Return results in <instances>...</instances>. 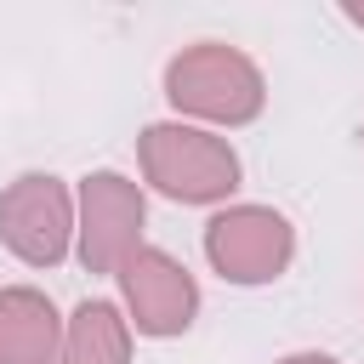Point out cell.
Returning <instances> with one entry per match:
<instances>
[{
    "instance_id": "ba28073f",
    "label": "cell",
    "mask_w": 364,
    "mask_h": 364,
    "mask_svg": "<svg viewBox=\"0 0 364 364\" xmlns=\"http://www.w3.org/2000/svg\"><path fill=\"white\" fill-rule=\"evenodd\" d=\"M131 318L125 307L102 301V296H85L68 324H63V353L57 364H131Z\"/></svg>"
},
{
    "instance_id": "3957f363",
    "label": "cell",
    "mask_w": 364,
    "mask_h": 364,
    "mask_svg": "<svg viewBox=\"0 0 364 364\" xmlns=\"http://www.w3.org/2000/svg\"><path fill=\"white\" fill-rule=\"evenodd\" d=\"M205 262L239 290L273 284L296 262V228L273 205H222L205 222Z\"/></svg>"
},
{
    "instance_id": "30bf717a",
    "label": "cell",
    "mask_w": 364,
    "mask_h": 364,
    "mask_svg": "<svg viewBox=\"0 0 364 364\" xmlns=\"http://www.w3.org/2000/svg\"><path fill=\"white\" fill-rule=\"evenodd\" d=\"M341 17H347L353 28H364V0H341Z\"/></svg>"
},
{
    "instance_id": "9c48e42d",
    "label": "cell",
    "mask_w": 364,
    "mask_h": 364,
    "mask_svg": "<svg viewBox=\"0 0 364 364\" xmlns=\"http://www.w3.org/2000/svg\"><path fill=\"white\" fill-rule=\"evenodd\" d=\"M273 364H341V358H336V353H313V347H307V353H284V358H273Z\"/></svg>"
},
{
    "instance_id": "7a4b0ae2",
    "label": "cell",
    "mask_w": 364,
    "mask_h": 364,
    "mask_svg": "<svg viewBox=\"0 0 364 364\" xmlns=\"http://www.w3.org/2000/svg\"><path fill=\"white\" fill-rule=\"evenodd\" d=\"M136 165L154 193L171 205H228L239 193V154L222 131L188 125V119H154L136 136Z\"/></svg>"
},
{
    "instance_id": "277c9868",
    "label": "cell",
    "mask_w": 364,
    "mask_h": 364,
    "mask_svg": "<svg viewBox=\"0 0 364 364\" xmlns=\"http://www.w3.org/2000/svg\"><path fill=\"white\" fill-rule=\"evenodd\" d=\"M80 205L74 188L51 171H23L0 188V245L23 267H57L74 250Z\"/></svg>"
},
{
    "instance_id": "52a82bcc",
    "label": "cell",
    "mask_w": 364,
    "mask_h": 364,
    "mask_svg": "<svg viewBox=\"0 0 364 364\" xmlns=\"http://www.w3.org/2000/svg\"><path fill=\"white\" fill-rule=\"evenodd\" d=\"M63 313L34 284H0V364H57Z\"/></svg>"
},
{
    "instance_id": "6da1fadb",
    "label": "cell",
    "mask_w": 364,
    "mask_h": 364,
    "mask_svg": "<svg viewBox=\"0 0 364 364\" xmlns=\"http://www.w3.org/2000/svg\"><path fill=\"white\" fill-rule=\"evenodd\" d=\"M165 102L205 131H239L267 108V74L228 40H193L165 63Z\"/></svg>"
},
{
    "instance_id": "8992f818",
    "label": "cell",
    "mask_w": 364,
    "mask_h": 364,
    "mask_svg": "<svg viewBox=\"0 0 364 364\" xmlns=\"http://www.w3.org/2000/svg\"><path fill=\"white\" fill-rule=\"evenodd\" d=\"M114 284H119V307L136 336L171 341V336H188L199 318V279L159 245H142L136 256H125Z\"/></svg>"
},
{
    "instance_id": "5b68a950",
    "label": "cell",
    "mask_w": 364,
    "mask_h": 364,
    "mask_svg": "<svg viewBox=\"0 0 364 364\" xmlns=\"http://www.w3.org/2000/svg\"><path fill=\"white\" fill-rule=\"evenodd\" d=\"M74 205H80V228H74V256L85 273H119L125 256H136L148 239V199H142V182H131L125 171H85L80 188H74Z\"/></svg>"
}]
</instances>
